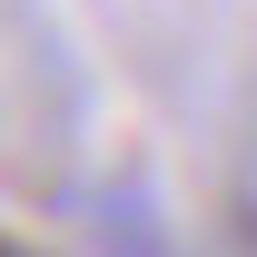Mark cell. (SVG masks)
<instances>
[{
  "instance_id": "1",
  "label": "cell",
  "mask_w": 257,
  "mask_h": 257,
  "mask_svg": "<svg viewBox=\"0 0 257 257\" xmlns=\"http://www.w3.org/2000/svg\"><path fill=\"white\" fill-rule=\"evenodd\" d=\"M227 227H237V247L257 257V198H237V218H227Z\"/></svg>"
},
{
  "instance_id": "2",
  "label": "cell",
  "mask_w": 257,
  "mask_h": 257,
  "mask_svg": "<svg viewBox=\"0 0 257 257\" xmlns=\"http://www.w3.org/2000/svg\"><path fill=\"white\" fill-rule=\"evenodd\" d=\"M0 257H30V247H20V237H0Z\"/></svg>"
}]
</instances>
